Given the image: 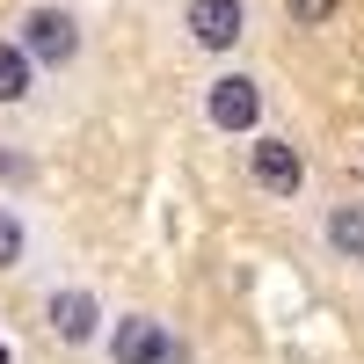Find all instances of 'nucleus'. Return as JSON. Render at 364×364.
I'll return each mask as SVG.
<instances>
[{
  "label": "nucleus",
  "instance_id": "nucleus-11",
  "mask_svg": "<svg viewBox=\"0 0 364 364\" xmlns=\"http://www.w3.org/2000/svg\"><path fill=\"white\" fill-rule=\"evenodd\" d=\"M0 175H15V154H0Z\"/></svg>",
  "mask_w": 364,
  "mask_h": 364
},
{
  "label": "nucleus",
  "instance_id": "nucleus-10",
  "mask_svg": "<svg viewBox=\"0 0 364 364\" xmlns=\"http://www.w3.org/2000/svg\"><path fill=\"white\" fill-rule=\"evenodd\" d=\"M336 8H343V0H284V15H291L299 29H321V22L336 15Z\"/></svg>",
  "mask_w": 364,
  "mask_h": 364
},
{
  "label": "nucleus",
  "instance_id": "nucleus-8",
  "mask_svg": "<svg viewBox=\"0 0 364 364\" xmlns=\"http://www.w3.org/2000/svg\"><path fill=\"white\" fill-rule=\"evenodd\" d=\"M29 66H37V58H29L22 44H0V102H22L29 95Z\"/></svg>",
  "mask_w": 364,
  "mask_h": 364
},
{
  "label": "nucleus",
  "instance_id": "nucleus-6",
  "mask_svg": "<svg viewBox=\"0 0 364 364\" xmlns=\"http://www.w3.org/2000/svg\"><path fill=\"white\" fill-rule=\"evenodd\" d=\"M95 299L87 291H51V336L58 343H95Z\"/></svg>",
  "mask_w": 364,
  "mask_h": 364
},
{
  "label": "nucleus",
  "instance_id": "nucleus-5",
  "mask_svg": "<svg viewBox=\"0 0 364 364\" xmlns=\"http://www.w3.org/2000/svg\"><path fill=\"white\" fill-rule=\"evenodd\" d=\"M109 357H117V364H168V357H175V336H168L161 321L132 314V321H117V336H109Z\"/></svg>",
  "mask_w": 364,
  "mask_h": 364
},
{
  "label": "nucleus",
  "instance_id": "nucleus-9",
  "mask_svg": "<svg viewBox=\"0 0 364 364\" xmlns=\"http://www.w3.org/2000/svg\"><path fill=\"white\" fill-rule=\"evenodd\" d=\"M22 248H29V233H22V219H15L8 204H0V269H15V262H22Z\"/></svg>",
  "mask_w": 364,
  "mask_h": 364
},
{
  "label": "nucleus",
  "instance_id": "nucleus-2",
  "mask_svg": "<svg viewBox=\"0 0 364 364\" xmlns=\"http://www.w3.org/2000/svg\"><path fill=\"white\" fill-rule=\"evenodd\" d=\"M22 51L37 58V66H73L80 22H73L66 8H29V15H22Z\"/></svg>",
  "mask_w": 364,
  "mask_h": 364
},
{
  "label": "nucleus",
  "instance_id": "nucleus-4",
  "mask_svg": "<svg viewBox=\"0 0 364 364\" xmlns=\"http://www.w3.org/2000/svg\"><path fill=\"white\" fill-rule=\"evenodd\" d=\"M248 175L262 182L269 197H299V190H306V161H299L291 139H255L248 146Z\"/></svg>",
  "mask_w": 364,
  "mask_h": 364
},
{
  "label": "nucleus",
  "instance_id": "nucleus-12",
  "mask_svg": "<svg viewBox=\"0 0 364 364\" xmlns=\"http://www.w3.org/2000/svg\"><path fill=\"white\" fill-rule=\"evenodd\" d=\"M0 364H8V350H0Z\"/></svg>",
  "mask_w": 364,
  "mask_h": 364
},
{
  "label": "nucleus",
  "instance_id": "nucleus-3",
  "mask_svg": "<svg viewBox=\"0 0 364 364\" xmlns=\"http://www.w3.org/2000/svg\"><path fill=\"white\" fill-rule=\"evenodd\" d=\"M182 29H190V44H204V51H233L248 37V0H190V8H182Z\"/></svg>",
  "mask_w": 364,
  "mask_h": 364
},
{
  "label": "nucleus",
  "instance_id": "nucleus-7",
  "mask_svg": "<svg viewBox=\"0 0 364 364\" xmlns=\"http://www.w3.org/2000/svg\"><path fill=\"white\" fill-rule=\"evenodd\" d=\"M328 248L343 262H364V204H328Z\"/></svg>",
  "mask_w": 364,
  "mask_h": 364
},
{
  "label": "nucleus",
  "instance_id": "nucleus-1",
  "mask_svg": "<svg viewBox=\"0 0 364 364\" xmlns=\"http://www.w3.org/2000/svg\"><path fill=\"white\" fill-rule=\"evenodd\" d=\"M204 117L219 132H255L262 124V80L255 73H219L204 87Z\"/></svg>",
  "mask_w": 364,
  "mask_h": 364
}]
</instances>
